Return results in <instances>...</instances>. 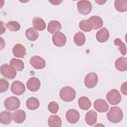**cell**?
<instances>
[{"instance_id": "1", "label": "cell", "mask_w": 127, "mask_h": 127, "mask_svg": "<svg viewBox=\"0 0 127 127\" xmlns=\"http://www.w3.org/2000/svg\"><path fill=\"white\" fill-rule=\"evenodd\" d=\"M123 112L119 107H112L107 114V119L112 123L117 124L123 119Z\"/></svg>"}, {"instance_id": "2", "label": "cell", "mask_w": 127, "mask_h": 127, "mask_svg": "<svg viewBox=\"0 0 127 127\" xmlns=\"http://www.w3.org/2000/svg\"><path fill=\"white\" fill-rule=\"evenodd\" d=\"M59 95L63 101L66 102H70L75 98L76 92L72 87L66 86L63 87L60 90Z\"/></svg>"}, {"instance_id": "3", "label": "cell", "mask_w": 127, "mask_h": 127, "mask_svg": "<svg viewBox=\"0 0 127 127\" xmlns=\"http://www.w3.org/2000/svg\"><path fill=\"white\" fill-rule=\"evenodd\" d=\"M106 99L112 105L119 104L122 100V96L119 91L116 89L110 90L106 95Z\"/></svg>"}, {"instance_id": "4", "label": "cell", "mask_w": 127, "mask_h": 127, "mask_svg": "<svg viewBox=\"0 0 127 127\" xmlns=\"http://www.w3.org/2000/svg\"><path fill=\"white\" fill-rule=\"evenodd\" d=\"M1 74L6 78L14 79L17 74L16 70L11 65L7 64H2L0 66Z\"/></svg>"}, {"instance_id": "5", "label": "cell", "mask_w": 127, "mask_h": 127, "mask_svg": "<svg viewBox=\"0 0 127 127\" xmlns=\"http://www.w3.org/2000/svg\"><path fill=\"white\" fill-rule=\"evenodd\" d=\"M20 105L19 99L15 96L7 98L4 102L5 108L9 111H14L20 107Z\"/></svg>"}, {"instance_id": "6", "label": "cell", "mask_w": 127, "mask_h": 127, "mask_svg": "<svg viewBox=\"0 0 127 127\" xmlns=\"http://www.w3.org/2000/svg\"><path fill=\"white\" fill-rule=\"evenodd\" d=\"M77 7L78 12L82 15H87L92 9V4L88 0H79L77 1Z\"/></svg>"}, {"instance_id": "7", "label": "cell", "mask_w": 127, "mask_h": 127, "mask_svg": "<svg viewBox=\"0 0 127 127\" xmlns=\"http://www.w3.org/2000/svg\"><path fill=\"white\" fill-rule=\"evenodd\" d=\"M98 82L97 74L93 72L88 73L84 78V84L88 88L94 87Z\"/></svg>"}, {"instance_id": "8", "label": "cell", "mask_w": 127, "mask_h": 127, "mask_svg": "<svg viewBox=\"0 0 127 127\" xmlns=\"http://www.w3.org/2000/svg\"><path fill=\"white\" fill-rule=\"evenodd\" d=\"M52 41L56 46L62 47L65 45L66 42V37L64 33L58 31L53 35Z\"/></svg>"}, {"instance_id": "9", "label": "cell", "mask_w": 127, "mask_h": 127, "mask_svg": "<svg viewBox=\"0 0 127 127\" xmlns=\"http://www.w3.org/2000/svg\"><path fill=\"white\" fill-rule=\"evenodd\" d=\"M25 87L23 83L21 81L16 80L13 82L11 84V91L16 95H21L25 91Z\"/></svg>"}, {"instance_id": "10", "label": "cell", "mask_w": 127, "mask_h": 127, "mask_svg": "<svg viewBox=\"0 0 127 127\" xmlns=\"http://www.w3.org/2000/svg\"><path fill=\"white\" fill-rule=\"evenodd\" d=\"M31 65L35 69H41L46 66V62L44 59L39 56H34L30 60Z\"/></svg>"}, {"instance_id": "11", "label": "cell", "mask_w": 127, "mask_h": 127, "mask_svg": "<svg viewBox=\"0 0 127 127\" xmlns=\"http://www.w3.org/2000/svg\"><path fill=\"white\" fill-rule=\"evenodd\" d=\"M66 120L68 123L71 124L77 123L80 118L79 112L75 109H71L68 110L65 114Z\"/></svg>"}, {"instance_id": "12", "label": "cell", "mask_w": 127, "mask_h": 127, "mask_svg": "<svg viewBox=\"0 0 127 127\" xmlns=\"http://www.w3.org/2000/svg\"><path fill=\"white\" fill-rule=\"evenodd\" d=\"M109 105L107 102L103 99H98L94 102V108L99 113H105L109 109Z\"/></svg>"}, {"instance_id": "13", "label": "cell", "mask_w": 127, "mask_h": 127, "mask_svg": "<svg viewBox=\"0 0 127 127\" xmlns=\"http://www.w3.org/2000/svg\"><path fill=\"white\" fill-rule=\"evenodd\" d=\"M26 86L28 89L30 91H37L40 89L41 86L40 80L35 77H31L27 81Z\"/></svg>"}, {"instance_id": "14", "label": "cell", "mask_w": 127, "mask_h": 127, "mask_svg": "<svg viewBox=\"0 0 127 127\" xmlns=\"http://www.w3.org/2000/svg\"><path fill=\"white\" fill-rule=\"evenodd\" d=\"M110 34L108 30L105 27H103L98 31L96 34L97 40L100 43L106 42L109 38Z\"/></svg>"}, {"instance_id": "15", "label": "cell", "mask_w": 127, "mask_h": 127, "mask_svg": "<svg viewBox=\"0 0 127 127\" xmlns=\"http://www.w3.org/2000/svg\"><path fill=\"white\" fill-rule=\"evenodd\" d=\"M13 55L17 58H23L26 55V50L24 46L20 44H17L13 48Z\"/></svg>"}, {"instance_id": "16", "label": "cell", "mask_w": 127, "mask_h": 127, "mask_svg": "<svg viewBox=\"0 0 127 127\" xmlns=\"http://www.w3.org/2000/svg\"><path fill=\"white\" fill-rule=\"evenodd\" d=\"M97 120V114L94 110H90L88 111L85 115V120L87 124L89 126H94Z\"/></svg>"}, {"instance_id": "17", "label": "cell", "mask_w": 127, "mask_h": 127, "mask_svg": "<svg viewBox=\"0 0 127 127\" xmlns=\"http://www.w3.org/2000/svg\"><path fill=\"white\" fill-rule=\"evenodd\" d=\"M116 69L119 71H125L127 70V59L121 57L117 59L115 63Z\"/></svg>"}, {"instance_id": "18", "label": "cell", "mask_w": 127, "mask_h": 127, "mask_svg": "<svg viewBox=\"0 0 127 127\" xmlns=\"http://www.w3.org/2000/svg\"><path fill=\"white\" fill-rule=\"evenodd\" d=\"M13 120L16 123L21 124L26 119V113L22 110H18L14 111L12 114Z\"/></svg>"}, {"instance_id": "19", "label": "cell", "mask_w": 127, "mask_h": 127, "mask_svg": "<svg viewBox=\"0 0 127 127\" xmlns=\"http://www.w3.org/2000/svg\"><path fill=\"white\" fill-rule=\"evenodd\" d=\"M13 120V116L11 113L8 111H3L0 114V122L5 125H9Z\"/></svg>"}, {"instance_id": "20", "label": "cell", "mask_w": 127, "mask_h": 127, "mask_svg": "<svg viewBox=\"0 0 127 127\" xmlns=\"http://www.w3.org/2000/svg\"><path fill=\"white\" fill-rule=\"evenodd\" d=\"M32 24L34 29L38 31H43L45 29L46 24L43 19L39 17H35L32 20Z\"/></svg>"}, {"instance_id": "21", "label": "cell", "mask_w": 127, "mask_h": 127, "mask_svg": "<svg viewBox=\"0 0 127 127\" xmlns=\"http://www.w3.org/2000/svg\"><path fill=\"white\" fill-rule=\"evenodd\" d=\"M26 105L28 109L30 110H35L39 107L40 102L37 98L31 97L26 100Z\"/></svg>"}, {"instance_id": "22", "label": "cell", "mask_w": 127, "mask_h": 127, "mask_svg": "<svg viewBox=\"0 0 127 127\" xmlns=\"http://www.w3.org/2000/svg\"><path fill=\"white\" fill-rule=\"evenodd\" d=\"M48 124L50 127H61L62 125V121L58 116L52 115L48 118Z\"/></svg>"}, {"instance_id": "23", "label": "cell", "mask_w": 127, "mask_h": 127, "mask_svg": "<svg viewBox=\"0 0 127 127\" xmlns=\"http://www.w3.org/2000/svg\"><path fill=\"white\" fill-rule=\"evenodd\" d=\"M62 25L60 22L57 20H52L48 23L47 30L50 33L53 34L60 31Z\"/></svg>"}, {"instance_id": "24", "label": "cell", "mask_w": 127, "mask_h": 127, "mask_svg": "<svg viewBox=\"0 0 127 127\" xmlns=\"http://www.w3.org/2000/svg\"><path fill=\"white\" fill-rule=\"evenodd\" d=\"M79 108L82 110H87L91 106V103L88 98L85 96L80 97L78 100Z\"/></svg>"}, {"instance_id": "25", "label": "cell", "mask_w": 127, "mask_h": 127, "mask_svg": "<svg viewBox=\"0 0 127 127\" xmlns=\"http://www.w3.org/2000/svg\"><path fill=\"white\" fill-rule=\"evenodd\" d=\"M88 19L91 22L94 30L98 29L103 26V21L102 19L98 16L93 15L90 17Z\"/></svg>"}, {"instance_id": "26", "label": "cell", "mask_w": 127, "mask_h": 127, "mask_svg": "<svg viewBox=\"0 0 127 127\" xmlns=\"http://www.w3.org/2000/svg\"><path fill=\"white\" fill-rule=\"evenodd\" d=\"M25 36L27 39L31 41L37 40L39 37V33L34 28H29L25 31Z\"/></svg>"}, {"instance_id": "27", "label": "cell", "mask_w": 127, "mask_h": 127, "mask_svg": "<svg viewBox=\"0 0 127 127\" xmlns=\"http://www.w3.org/2000/svg\"><path fill=\"white\" fill-rule=\"evenodd\" d=\"M85 36L84 34L82 32H78L76 33L73 37V41L74 43L78 46H83L85 43Z\"/></svg>"}, {"instance_id": "28", "label": "cell", "mask_w": 127, "mask_h": 127, "mask_svg": "<svg viewBox=\"0 0 127 127\" xmlns=\"http://www.w3.org/2000/svg\"><path fill=\"white\" fill-rule=\"evenodd\" d=\"M80 29L85 32L91 31L93 29V26L89 19L82 20L79 23Z\"/></svg>"}, {"instance_id": "29", "label": "cell", "mask_w": 127, "mask_h": 127, "mask_svg": "<svg viewBox=\"0 0 127 127\" xmlns=\"http://www.w3.org/2000/svg\"><path fill=\"white\" fill-rule=\"evenodd\" d=\"M114 6L116 9L120 12H126L127 10V1L125 0H115Z\"/></svg>"}, {"instance_id": "30", "label": "cell", "mask_w": 127, "mask_h": 127, "mask_svg": "<svg viewBox=\"0 0 127 127\" xmlns=\"http://www.w3.org/2000/svg\"><path fill=\"white\" fill-rule=\"evenodd\" d=\"M10 65L13 66L17 71H22L24 68L23 62L15 58L12 59L10 61Z\"/></svg>"}, {"instance_id": "31", "label": "cell", "mask_w": 127, "mask_h": 127, "mask_svg": "<svg viewBox=\"0 0 127 127\" xmlns=\"http://www.w3.org/2000/svg\"><path fill=\"white\" fill-rule=\"evenodd\" d=\"M114 43L115 45L118 47V49L122 55L125 56L127 54V47L125 44L123 43L120 38L115 39L114 41Z\"/></svg>"}, {"instance_id": "32", "label": "cell", "mask_w": 127, "mask_h": 127, "mask_svg": "<svg viewBox=\"0 0 127 127\" xmlns=\"http://www.w3.org/2000/svg\"><path fill=\"white\" fill-rule=\"evenodd\" d=\"M6 27L11 31H17L20 29V24L15 21H10L6 23Z\"/></svg>"}, {"instance_id": "33", "label": "cell", "mask_w": 127, "mask_h": 127, "mask_svg": "<svg viewBox=\"0 0 127 127\" xmlns=\"http://www.w3.org/2000/svg\"><path fill=\"white\" fill-rule=\"evenodd\" d=\"M48 109L50 112L51 113L56 114L59 109V106L57 102L52 101L49 104L48 106Z\"/></svg>"}, {"instance_id": "34", "label": "cell", "mask_w": 127, "mask_h": 127, "mask_svg": "<svg viewBox=\"0 0 127 127\" xmlns=\"http://www.w3.org/2000/svg\"><path fill=\"white\" fill-rule=\"evenodd\" d=\"M9 87L8 82L4 79L1 78L0 80V92L3 93L5 92Z\"/></svg>"}, {"instance_id": "35", "label": "cell", "mask_w": 127, "mask_h": 127, "mask_svg": "<svg viewBox=\"0 0 127 127\" xmlns=\"http://www.w3.org/2000/svg\"><path fill=\"white\" fill-rule=\"evenodd\" d=\"M121 91L123 94L127 95V81H125V82H124L121 85Z\"/></svg>"}, {"instance_id": "36", "label": "cell", "mask_w": 127, "mask_h": 127, "mask_svg": "<svg viewBox=\"0 0 127 127\" xmlns=\"http://www.w3.org/2000/svg\"><path fill=\"white\" fill-rule=\"evenodd\" d=\"M50 2H51L53 5H59L63 1L62 0H50Z\"/></svg>"}, {"instance_id": "37", "label": "cell", "mask_w": 127, "mask_h": 127, "mask_svg": "<svg viewBox=\"0 0 127 127\" xmlns=\"http://www.w3.org/2000/svg\"><path fill=\"white\" fill-rule=\"evenodd\" d=\"M95 2H96L97 3H98V4H103L104 3H105L106 2V1H103V0H99V1H95Z\"/></svg>"}]
</instances>
